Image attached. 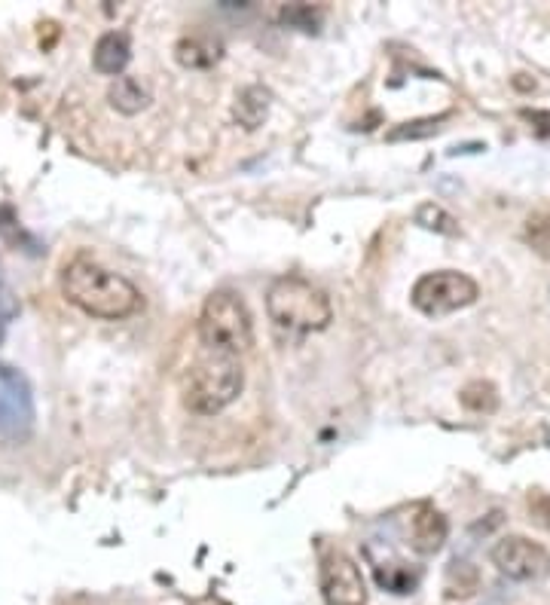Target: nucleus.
Returning <instances> with one entry per match:
<instances>
[{"mask_svg": "<svg viewBox=\"0 0 550 605\" xmlns=\"http://www.w3.org/2000/svg\"><path fill=\"white\" fill-rule=\"evenodd\" d=\"M199 343L202 349L227 352L236 358L254 346V318L248 312V303L236 291L220 288L202 303Z\"/></svg>", "mask_w": 550, "mask_h": 605, "instance_id": "20e7f679", "label": "nucleus"}, {"mask_svg": "<svg viewBox=\"0 0 550 605\" xmlns=\"http://www.w3.org/2000/svg\"><path fill=\"white\" fill-rule=\"evenodd\" d=\"M416 224L422 230H431V233H440V236H456L459 233V220L447 208H440L437 202H422L416 208Z\"/></svg>", "mask_w": 550, "mask_h": 605, "instance_id": "dca6fc26", "label": "nucleus"}, {"mask_svg": "<svg viewBox=\"0 0 550 605\" xmlns=\"http://www.w3.org/2000/svg\"><path fill=\"white\" fill-rule=\"evenodd\" d=\"M447 535H450V523L447 517L434 511V508H419L410 520V547L422 557H434L440 547L447 544Z\"/></svg>", "mask_w": 550, "mask_h": 605, "instance_id": "9d476101", "label": "nucleus"}, {"mask_svg": "<svg viewBox=\"0 0 550 605\" xmlns=\"http://www.w3.org/2000/svg\"><path fill=\"white\" fill-rule=\"evenodd\" d=\"M318 578L327 605H367V584L361 566L349 554H343V550L324 554Z\"/></svg>", "mask_w": 550, "mask_h": 605, "instance_id": "0eeeda50", "label": "nucleus"}, {"mask_svg": "<svg viewBox=\"0 0 550 605\" xmlns=\"http://www.w3.org/2000/svg\"><path fill=\"white\" fill-rule=\"evenodd\" d=\"M459 398L471 413H492L495 407H499V392H495L492 382H483V379L468 382Z\"/></svg>", "mask_w": 550, "mask_h": 605, "instance_id": "a211bd4d", "label": "nucleus"}, {"mask_svg": "<svg viewBox=\"0 0 550 605\" xmlns=\"http://www.w3.org/2000/svg\"><path fill=\"white\" fill-rule=\"evenodd\" d=\"M62 294L86 315L107 321L129 318L141 309V291L129 279H123L120 272L107 269L89 257H74L65 263Z\"/></svg>", "mask_w": 550, "mask_h": 605, "instance_id": "f257e3e1", "label": "nucleus"}, {"mask_svg": "<svg viewBox=\"0 0 550 605\" xmlns=\"http://www.w3.org/2000/svg\"><path fill=\"white\" fill-rule=\"evenodd\" d=\"M279 19H282V25H288V28L315 31L318 22H321V10L306 7V4H291V7H285V10L279 13Z\"/></svg>", "mask_w": 550, "mask_h": 605, "instance_id": "aec40b11", "label": "nucleus"}, {"mask_svg": "<svg viewBox=\"0 0 550 605\" xmlns=\"http://www.w3.org/2000/svg\"><path fill=\"white\" fill-rule=\"evenodd\" d=\"M492 566L511 581H538L550 572V554L523 535H508L492 547Z\"/></svg>", "mask_w": 550, "mask_h": 605, "instance_id": "6e6552de", "label": "nucleus"}, {"mask_svg": "<svg viewBox=\"0 0 550 605\" xmlns=\"http://www.w3.org/2000/svg\"><path fill=\"white\" fill-rule=\"evenodd\" d=\"M480 297V288L471 275L456 272V269H437V272H425L422 279L413 285L410 291V303L431 318L459 312L465 306H471Z\"/></svg>", "mask_w": 550, "mask_h": 605, "instance_id": "39448f33", "label": "nucleus"}, {"mask_svg": "<svg viewBox=\"0 0 550 605\" xmlns=\"http://www.w3.org/2000/svg\"><path fill=\"white\" fill-rule=\"evenodd\" d=\"M526 242H529V248L538 254V257H544V260H550V208H538V211H532L529 217H526Z\"/></svg>", "mask_w": 550, "mask_h": 605, "instance_id": "f3484780", "label": "nucleus"}, {"mask_svg": "<svg viewBox=\"0 0 550 605\" xmlns=\"http://www.w3.org/2000/svg\"><path fill=\"white\" fill-rule=\"evenodd\" d=\"M447 120V114H440V117H422V120H413V123H401V126H395L389 135H385V141H419V138H428V135H434L437 129H440V123Z\"/></svg>", "mask_w": 550, "mask_h": 605, "instance_id": "6ab92c4d", "label": "nucleus"}, {"mask_svg": "<svg viewBox=\"0 0 550 605\" xmlns=\"http://www.w3.org/2000/svg\"><path fill=\"white\" fill-rule=\"evenodd\" d=\"M107 101L114 110H120V114L135 117L150 104V92L138 77H117L107 86Z\"/></svg>", "mask_w": 550, "mask_h": 605, "instance_id": "ddd939ff", "label": "nucleus"}, {"mask_svg": "<svg viewBox=\"0 0 550 605\" xmlns=\"http://www.w3.org/2000/svg\"><path fill=\"white\" fill-rule=\"evenodd\" d=\"M175 59L184 68H211L220 59V43L211 37H184L175 46Z\"/></svg>", "mask_w": 550, "mask_h": 605, "instance_id": "2eb2a0df", "label": "nucleus"}, {"mask_svg": "<svg viewBox=\"0 0 550 605\" xmlns=\"http://www.w3.org/2000/svg\"><path fill=\"white\" fill-rule=\"evenodd\" d=\"M34 431V398L28 379L0 364V440L4 444H25Z\"/></svg>", "mask_w": 550, "mask_h": 605, "instance_id": "423d86ee", "label": "nucleus"}, {"mask_svg": "<svg viewBox=\"0 0 550 605\" xmlns=\"http://www.w3.org/2000/svg\"><path fill=\"white\" fill-rule=\"evenodd\" d=\"M245 389V370L236 355L202 349L181 379V398L187 410L199 416H214L227 410Z\"/></svg>", "mask_w": 550, "mask_h": 605, "instance_id": "f03ea898", "label": "nucleus"}, {"mask_svg": "<svg viewBox=\"0 0 550 605\" xmlns=\"http://www.w3.org/2000/svg\"><path fill=\"white\" fill-rule=\"evenodd\" d=\"M0 340H4V321H0Z\"/></svg>", "mask_w": 550, "mask_h": 605, "instance_id": "412c9836", "label": "nucleus"}, {"mask_svg": "<svg viewBox=\"0 0 550 605\" xmlns=\"http://www.w3.org/2000/svg\"><path fill=\"white\" fill-rule=\"evenodd\" d=\"M269 107H272L269 89H263V86H245V89H239V95L233 101V120L245 132H254V129H260L266 123Z\"/></svg>", "mask_w": 550, "mask_h": 605, "instance_id": "f8f14e48", "label": "nucleus"}, {"mask_svg": "<svg viewBox=\"0 0 550 605\" xmlns=\"http://www.w3.org/2000/svg\"><path fill=\"white\" fill-rule=\"evenodd\" d=\"M477 590H480V569L456 557L444 572V593L450 599H471Z\"/></svg>", "mask_w": 550, "mask_h": 605, "instance_id": "4468645a", "label": "nucleus"}, {"mask_svg": "<svg viewBox=\"0 0 550 605\" xmlns=\"http://www.w3.org/2000/svg\"><path fill=\"white\" fill-rule=\"evenodd\" d=\"M364 554H367V560H370V566H373V575H376V584H379L382 590L398 593V596L416 590V584H419V569L410 566L407 560H401L395 550H389L385 544H382V547L367 544Z\"/></svg>", "mask_w": 550, "mask_h": 605, "instance_id": "1a4fd4ad", "label": "nucleus"}, {"mask_svg": "<svg viewBox=\"0 0 550 605\" xmlns=\"http://www.w3.org/2000/svg\"><path fill=\"white\" fill-rule=\"evenodd\" d=\"M132 59V46H129V37L123 31H107L98 37L95 49H92V65L98 74L104 77H123L126 65Z\"/></svg>", "mask_w": 550, "mask_h": 605, "instance_id": "9b49d317", "label": "nucleus"}, {"mask_svg": "<svg viewBox=\"0 0 550 605\" xmlns=\"http://www.w3.org/2000/svg\"><path fill=\"white\" fill-rule=\"evenodd\" d=\"M266 312L279 327L297 330V334H315V330H324L334 321L330 297L318 285L297 279V275H285V279H275L269 285Z\"/></svg>", "mask_w": 550, "mask_h": 605, "instance_id": "7ed1b4c3", "label": "nucleus"}]
</instances>
